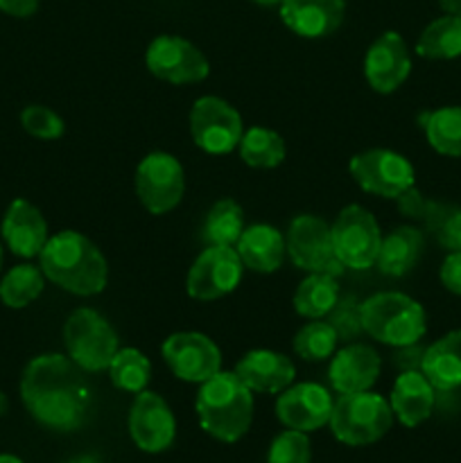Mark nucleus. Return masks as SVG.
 <instances>
[{"instance_id":"nucleus-25","label":"nucleus","mask_w":461,"mask_h":463,"mask_svg":"<svg viewBox=\"0 0 461 463\" xmlns=\"http://www.w3.org/2000/svg\"><path fill=\"white\" fill-rule=\"evenodd\" d=\"M423 247L425 240L419 229H414V226H398L391 233L382 235L375 267L384 276L400 279V276L409 274L414 269L420 253H423Z\"/></svg>"},{"instance_id":"nucleus-8","label":"nucleus","mask_w":461,"mask_h":463,"mask_svg":"<svg viewBox=\"0 0 461 463\" xmlns=\"http://www.w3.org/2000/svg\"><path fill=\"white\" fill-rule=\"evenodd\" d=\"M285 247H287V256L294 267L307 271V274L339 276L346 269L334 256L330 224L316 215L303 213V215L294 217L285 233Z\"/></svg>"},{"instance_id":"nucleus-7","label":"nucleus","mask_w":461,"mask_h":463,"mask_svg":"<svg viewBox=\"0 0 461 463\" xmlns=\"http://www.w3.org/2000/svg\"><path fill=\"white\" fill-rule=\"evenodd\" d=\"M330 231H333L334 256L343 267L364 271L375 265L382 244V231L373 213L360 203H351L339 211Z\"/></svg>"},{"instance_id":"nucleus-35","label":"nucleus","mask_w":461,"mask_h":463,"mask_svg":"<svg viewBox=\"0 0 461 463\" xmlns=\"http://www.w3.org/2000/svg\"><path fill=\"white\" fill-rule=\"evenodd\" d=\"M312 448L306 432L298 430H285L283 434L271 441L267 463H310Z\"/></svg>"},{"instance_id":"nucleus-40","label":"nucleus","mask_w":461,"mask_h":463,"mask_svg":"<svg viewBox=\"0 0 461 463\" xmlns=\"http://www.w3.org/2000/svg\"><path fill=\"white\" fill-rule=\"evenodd\" d=\"M41 0H0V12L14 18H27L39 9Z\"/></svg>"},{"instance_id":"nucleus-31","label":"nucleus","mask_w":461,"mask_h":463,"mask_svg":"<svg viewBox=\"0 0 461 463\" xmlns=\"http://www.w3.org/2000/svg\"><path fill=\"white\" fill-rule=\"evenodd\" d=\"M423 127L434 152L461 158V107H443L428 113Z\"/></svg>"},{"instance_id":"nucleus-16","label":"nucleus","mask_w":461,"mask_h":463,"mask_svg":"<svg viewBox=\"0 0 461 463\" xmlns=\"http://www.w3.org/2000/svg\"><path fill=\"white\" fill-rule=\"evenodd\" d=\"M333 405V396L321 384L301 383L294 387L289 384L276 401V416L287 430L307 434L330 423Z\"/></svg>"},{"instance_id":"nucleus-33","label":"nucleus","mask_w":461,"mask_h":463,"mask_svg":"<svg viewBox=\"0 0 461 463\" xmlns=\"http://www.w3.org/2000/svg\"><path fill=\"white\" fill-rule=\"evenodd\" d=\"M339 335L330 321L312 319L294 337V353L306 362H325L337 353Z\"/></svg>"},{"instance_id":"nucleus-15","label":"nucleus","mask_w":461,"mask_h":463,"mask_svg":"<svg viewBox=\"0 0 461 463\" xmlns=\"http://www.w3.org/2000/svg\"><path fill=\"white\" fill-rule=\"evenodd\" d=\"M129 434L138 450L149 455L167 450L176 437V420L170 405L147 389L136 393L129 411Z\"/></svg>"},{"instance_id":"nucleus-42","label":"nucleus","mask_w":461,"mask_h":463,"mask_svg":"<svg viewBox=\"0 0 461 463\" xmlns=\"http://www.w3.org/2000/svg\"><path fill=\"white\" fill-rule=\"evenodd\" d=\"M63 463H99V459L93 455H81V457H75V459H68Z\"/></svg>"},{"instance_id":"nucleus-19","label":"nucleus","mask_w":461,"mask_h":463,"mask_svg":"<svg viewBox=\"0 0 461 463\" xmlns=\"http://www.w3.org/2000/svg\"><path fill=\"white\" fill-rule=\"evenodd\" d=\"M0 235L9 251L18 258H39L50 240L43 213L27 199H14L0 224Z\"/></svg>"},{"instance_id":"nucleus-24","label":"nucleus","mask_w":461,"mask_h":463,"mask_svg":"<svg viewBox=\"0 0 461 463\" xmlns=\"http://www.w3.org/2000/svg\"><path fill=\"white\" fill-rule=\"evenodd\" d=\"M420 371L437 392H455L461 387V328L425 348Z\"/></svg>"},{"instance_id":"nucleus-21","label":"nucleus","mask_w":461,"mask_h":463,"mask_svg":"<svg viewBox=\"0 0 461 463\" xmlns=\"http://www.w3.org/2000/svg\"><path fill=\"white\" fill-rule=\"evenodd\" d=\"M235 375L258 393H280L296 378V366L287 355L267 348L249 351L235 364Z\"/></svg>"},{"instance_id":"nucleus-41","label":"nucleus","mask_w":461,"mask_h":463,"mask_svg":"<svg viewBox=\"0 0 461 463\" xmlns=\"http://www.w3.org/2000/svg\"><path fill=\"white\" fill-rule=\"evenodd\" d=\"M438 5L450 16H461V0H438Z\"/></svg>"},{"instance_id":"nucleus-18","label":"nucleus","mask_w":461,"mask_h":463,"mask_svg":"<svg viewBox=\"0 0 461 463\" xmlns=\"http://www.w3.org/2000/svg\"><path fill=\"white\" fill-rule=\"evenodd\" d=\"M382 360L369 344H348L330 357L328 380L333 392L343 393L371 392L380 378Z\"/></svg>"},{"instance_id":"nucleus-39","label":"nucleus","mask_w":461,"mask_h":463,"mask_svg":"<svg viewBox=\"0 0 461 463\" xmlns=\"http://www.w3.org/2000/svg\"><path fill=\"white\" fill-rule=\"evenodd\" d=\"M438 276H441V283L447 292L461 297V251L447 253Z\"/></svg>"},{"instance_id":"nucleus-13","label":"nucleus","mask_w":461,"mask_h":463,"mask_svg":"<svg viewBox=\"0 0 461 463\" xmlns=\"http://www.w3.org/2000/svg\"><path fill=\"white\" fill-rule=\"evenodd\" d=\"M242 274L244 265L235 247H206L190 267L185 289L194 301H217L238 289Z\"/></svg>"},{"instance_id":"nucleus-46","label":"nucleus","mask_w":461,"mask_h":463,"mask_svg":"<svg viewBox=\"0 0 461 463\" xmlns=\"http://www.w3.org/2000/svg\"><path fill=\"white\" fill-rule=\"evenodd\" d=\"M0 269H3V244H0Z\"/></svg>"},{"instance_id":"nucleus-20","label":"nucleus","mask_w":461,"mask_h":463,"mask_svg":"<svg viewBox=\"0 0 461 463\" xmlns=\"http://www.w3.org/2000/svg\"><path fill=\"white\" fill-rule=\"evenodd\" d=\"M280 21L303 39H324L339 30L346 14L343 0H280Z\"/></svg>"},{"instance_id":"nucleus-3","label":"nucleus","mask_w":461,"mask_h":463,"mask_svg":"<svg viewBox=\"0 0 461 463\" xmlns=\"http://www.w3.org/2000/svg\"><path fill=\"white\" fill-rule=\"evenodd\" d=\"M199 425L221 443H235L249 432L253 420V392L229 371L202 383L194 401Z\"/></svg>"},{"instance_id":"nucleus-14","label":"nucleus","mask_w":461,"mask_h":463,"mask_svg":"<svg viewBox=\"0 0 461 463\" xmlns=\"http://www.w3.org/2000/svg\"><path fill=\"white\" fill-rule=\"evenodd\" d=\"M163 360L183 383L202 384L221 371V351L203 333H174L163 342Z\"/></svg>"},{"instance_id":"nucleus-9","label":"nucleus","mask_w":461,"mask_h":463,"mask_svg":"<svg viewBox=\"0 0 461 463\" xmlns=\"http://www.w3.org/2000/svg\"><path fill=\"white\" fill-rule=\"evenodd\" d=\"M244 134L242 116L217 95H203L190 109V136L202 152L212 156L230 154Z\"/></svg>"},{"instance_id":"nucleus-26","label":"nucleus","mask_w":461,"mask_h":463,"mask_svg":"<svg viewBox=\"0 0 461 463\" xmlns=\"http://www.w3.org/2000/svg\"><path fill=\"white\" fill-rule=\"evenodd\" d=\"M339 303L337 276L310 274L294 292V310L306 319H324Z\"/></svg>"},{"instance_id":"nucleus-1","label":"nucleus","mask_w":461,"mask_h":463,"mask_svg":"<svg viewBox=\"0 0 461 463\" xmlns=\"http://www.w3.org/2000/svg\"><path fill=\"white\" fill-rule=\"evenodd\" d=\"M81 373L68 355L34 357L21 375V398L32 419L57 432L81 428L90 407V389Z\"/></svg>"},{"instance_id":"nucleus-6","label":"nucleus","mask_w":461,"mask_h":463,"mask_svg":"<svg viewBox=\"0 0 461 463\" xmlns=\"http://www.w3.org/2000/svg\"><path fill=\"white\" fill-rule=\"evenodd\" d=\"M63 346L66 355L81 371L98 373L108 369L116 353L120 351V339L99 312L80 307L63 324Z\"/></svg>"},{"instance_id":"nucleus-37","label":"nucleus","mask_w":461,"mask_h":463,"mask_svg":"<svg viewBox=\"0 0 461 463\" xmlns=\"http://www.w3.org/2000/svg\"><path fill=\"white\" fill-rule=\"evenodd\" d=\"M328 317L330 324L337 330L339 339H353L357 333H364L360 321V306H353V303H337Z\"/></svg>"},{"instance_id":"nucleus-30","label":"nucleus","mask_w":461,"mask_h":463,"mask_svg":"<svg viewBox=\"0 0 461 463\" xmlns=\"http://www.w3.org/2000/svg\"><path fill=\"white\" fill-rule=\"evenodd\" d=\"M45 280L48 279L43 276L41 267L30 265V262L12 267L0 280V301L12 310H23L43 294Z\"/></svg>"},{"instance_id":"nucleus-12","label":"nucleus","mask_w":461,"mask_h":463,"mask_svg":"<svg viewBox=\"0 0 461 463\" xmlns=\"http://www.w3.org/2000/svg\"><path fill=\"white\" fill-rule=\"evenodd\" d=\"M145 63L156 80L174 86L197 84L211 75L206 54L188 39L174 34L156 36L145 52Z\"/></svg>"},{"instance_id":"nucleus-36","label":"nucleus","mask_w":461,"mask_h":463,"mask_svg":"<svg viewBox=\"0 0 461 463\" xmlns=\"http://www.w3.org/2000/svg\"><path fill=\"white\" fill-rule=\"evenodd\" d=\"M432 215L438 242L446 249H450V251H461V211L432 213Z\"/></svg>"},{"instance_id":"nucleus-11","label":"nucleus","mask_w":461,"mask_h":463,"mask_svg":"<svg viewBox=\"0 0 461 463\" xmlns=\"http://www.w3.org/2000/svg\"><path fill=\"white\" fill-rule=\"evenodd\" d=\"M348 172L364 193L382 199H398L416 184L414 165L393 149H366L348 163Z\"/></svg>"},{"instance_id":"nucleus-38","label":"nucleus","mask_w":461,"mask_h":463,"mask_svg":"<svg viewBox=\"0 0 461 463\" xmlns=\"http://www.w3.org/2000/svg\"><path fill=\"white\" fill-rule=\"evenodd\" d=\"M398 208H400V213L405 217H414V220H419V217H429V213H432V203H428L423 199V194L419 193V190L411 185L409 190H405V193L400 194V197L396 199Z\"/></svg>"},{"instance_id":"nucleus-27","label":"nucleus","mask_w":461,"mask_h":463,"mask_svg":"<svg viewBox=\"0 0 461 463\" xmlns=\"http://www.w3.org/2000/svg\"><path fill=\"white\" fill-rule=\"evenodd\" d=\"M247 229L244 211L233 199H220L212 203L202 224V240L206 247H235Z\"/></svg>"},{"instance_id":"nucleus-23","label":"nucleus","mask_w":461,"mask_h":463,"mask_svg":"<svg viewBox=\"0 0 461 463\" xmlns=\"http://www.w3.org/2000/svg\"><path fill=\"white\" fill-rule=\"evenodd\" d=\"M235 251L244 269H251L256 274H274L283 267L285 256H287L285 235L271 224L247 226L235 244Z\"/></svg>"},{"instance_id":"nucleus-2","label":"nucleus","mask_w":461,"mask_h":463,"mask_svg":"<svg viewBox=\"0 0 461 463\" xmlns=\"http://www.w3.org/2000/svg\"><path fill=\"white\" fill-rule=\"evenodd\" d=\"M39 267L45 279L75 297H95L108 283V265L104 253L77 231H59L50 235Z\"/></svg>"},{"instance_id":"nucleus-4","label":"nucleus","mask_w":461,"mask_h":463,"mask_svg":"<svg viewBox=\"0 0 461 463\" xmlns=\"http://www.w3.org/2000/svg\"><path fill=\"white\" fill-rule=\"evenodd\" d=\"M362 330L391 348L419 344L428 330L423 306L402 292H378L360 303Z\"/></svg>"},{"instance_id":"nucleus-22","label":"nucleus","mask_w":461,"mask_h":463,"mask_svg":"<svg viewBox=\"0 0 461 463\" xmlns=\"http://www.w3.org/2000/svg\"><path fill=\"white\" fill-rule=\"evenodd\" d=\"M437 402V389L429 384L423 371H402L396 378L389 396L393 416L405 428H419L432 416Z\"/></svg>"},{"instance_id":"nucleus-17","label":"nucleus","mask_w":461,"mask_h":463,"mask_svg":"<svg viewBox=\"0 0 461 463\" xmlns=\"http://www.w3.org/2000/svg\"><path fill=\"white\" fill-rule=\"evenodd\" d=\"M411 72V57L398 32H384L369 45L364 57V77L371 89L389 95L400 89Z\"/></svg>"},{"instance_id":"nucleus-34","label":"nucleus","mask_w":461,"mask_h":463,"mask_svg":"<svg viewBox=\"0 0 461 463\" xmlns=\"http://www.w3.org/2000/svg\"><path fill=\"white\" fill-rule=\"evenodd\" d=\"M21 125L27 134L39 140H57L66 134L63 118L43 104H30V107L23 109Z\"/></svg>"},{"instance_id":"nucleus-28","label":"nucleus","mask_w":461,"mask_h":463,"mask_svg":"<svg viewBox=\"0 0 461 463\" xmlns=\"http://www.w3.org/2000/svg\"><path fill=\"white\" fill-rule=\"evenodd\" d=\"M240 158L249 167L256 170H271L278 167L287 156V147L278 131L267 129V127H251L242 134V140L238 145Z\"/></svg>"},{"instance_id":"nucleus-32","label":"nucleus","mask_w":461,"mask_h":463,"mask_svg":"<svg viewBox=\"0 0 461 463\" xmlns=\"http://www.w3.org/2000/svg\"><path fill=\"white\" fill-rule=\"evenodd\" d=\"M108 378L120 392L140 393L152 380V362L138 348H120L108 364Z\"/></svg>"},{"instance_id":"nucleus-10","label":"nucleus","mask_w":461,"mask_h":463,"mask_svg":"<svg viewBox=\"0 0 461 463\" xmlns=\"http://www.w3.org/2000/svg\"><path fill=\"white\" fill-rule=\"evenodd\" d=\"M136 194L152 215L174 211L185 193L183 165L167 152H152L138 163L134 176Z\"/></svg>"},{"instance_id":"nucleus-43","label":"nucleus","mask_w":461,"mask_h":463,"mask_svg":"<svg viewBox=\"0 0 461 463\" xmlns=\"http://www.w3.org/2000/svg\"><path fill=\"white\" fill-rule=\"evenodd\" d=\"M7 407H9V401H7V396H5V393L0 392V416H3L5 411H7Z\"/></svg>"},{"instance_id":"nucleus-44","label":"nucleus","mask_w":461,"mask_h":463,"mask_svg":"<svg viewBox=\"0 0 461 463\" xmlns=\"http://www.w3.org/2000/svg\"><path fill=\"white\" fill-rule=\"evenodd\" d=\"M0 463H23V461L14 455H0Z\"/></svg>"},{"instance_id":"nucleus-29","label":"nucleus","mask_w":461,"mask_h":463,"mask_svg":"<svg viewBox=\"0 0 461 463\" xmlns=\"http://www.w3.org/2000/svg\"><path fill=\"white\" fill-rule=\"evenodd\" d=\"M416 52L423 59H456L461 57V16L437 18L420 32Z\"/></svg>"},{"instance_id":"nucleus-45","label":"nucleus","mask_w":461,"mask_h":463,"mask_svg":"<svg viewBox=\"0 0 461 463\" xmlns=\"http://www.w3.org/2000/svg\"><path fill=\"white\" fill-rule=\"evenodd\" d=\"M253 3L267 5V7H269V5H280V0H253Z\"/></svg>"},{"instance_id":"nucleus-5","label":"nucleus","mask_w":461,"mask_h":463,"mask_svg":"<svg viewBox=\"0 0 461 463\" xmlns=\"http://www.w3.org/2000/svg\"><path fill=\"white\" fill-rule=\"evenodd\" d=\"M328 425L339 443L353 448L371 446L391 430L393 411L380 393H343L334 401Z\"/></svg>"}]
</instances>
